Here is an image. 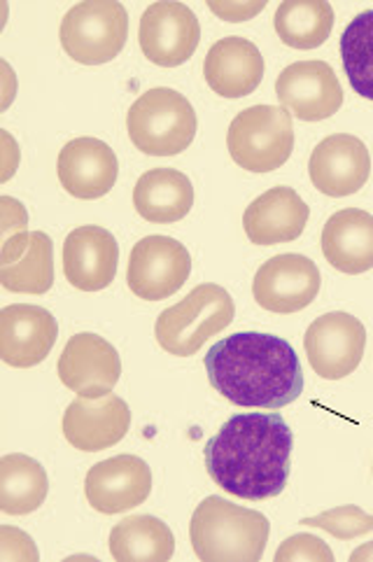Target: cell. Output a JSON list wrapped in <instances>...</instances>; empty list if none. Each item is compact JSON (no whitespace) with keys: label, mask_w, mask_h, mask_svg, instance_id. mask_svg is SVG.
Listing matches in <instances>:
<instances>
[{"label":"cell","mask_w":373,"mask_h":562,"mask_svg":"<svg viewBox=\"0 0 373 562\" xmlns=\"http://www.w3.org/2000/svg\"><path fill=\"white\" fill-rule=\"evenodd\" d=\"M294 435L280 414H238L205 443L211 479L240 499H271L285 491Z\"/></svg>","instance_id":"obj_1"},{"label":"cell","mask_w":373,"mask_h":562,"mask_svg":"<svg viewBox=\"0 0 373 562\" xmlns=\"http://www.w3.org/2000/svg\"><path fill=\"white\" fill-rule=\"evenodd\" d=\"M205 373L224 400L278 411L302 397L304 371L294 348L273 334L238 331L205 355Z\"/></svg>","instance_id":"obj_2"},{"label":"cell","mask_w":373,"mask_h":562,"mask_svg":"<svg viewBox=\"0 0 373 562\" xmlns=\"http://www.w3.org/2000/svg\"><path fill=\"white\" fill-rule=\"evenodd\" d=\"M269 518L224 497H205L190 522L192 549L205 562H257L267 551Z\"/></svg>","instance_id":"obj_3"},{"label":"cell","mask_w":373,"mask_h":562,"mask_svg":"<svg viewBox=\"0 0 373 562\" xmlns=\"http://www.w3.org/2000/svg\"><path fill=\"white\" fill-rule=\"evenodd\" d=\"M234 315L236 306L227 290L215 283H201L157 317V344L176 358H192L211 336L234 323Z\"/></svg>","instance_id":"obj_4"},{"label":"cell","mask_w":373,"mask_h":562,"mask_svg":"<svg viewBox=\"0 0 373 562\" xmlns=\"http://www.w3.org/2000/svg\"><path fill=\"white\" fill-rule=\"evenodd\" d=\"M196 112L180 91L157 87L145 91L128 108V138L143 155L176 157L192 145L196 136Z\"/></svg>","instance_id":"obj_5"},{"label":"cell","mask_w":373,"mask_h":562,"mask_svg":"<svg viewBox=\"0 0 373 562\" xmlns=\"http://www.w3.org/2000/svg\"><path fill=\"white\" fill-rule=\"evenodd\" d=\"M227 145L231 159L250 173H271L294 149V126L285 108L252 105L234 117Z\"/></svg>","instance_id":"obj_6"},{"label":"cell","mask_w":373,"mask_h":562,"mask_svg":"<svg viewBox=\"0 0 373 562\" xmlns=\"http://www.w3.org/2000/svg\"><path fill=\"white\" fill-rule=\"evenodd\" d=\"M59 35L70 59L84 66H101L124 49L128 14L115 0H87L66 12Z\"/></svg>","instance_id":"obj_7"},{"label":"cell","mask_w":373,"mask_h":562,"mask_svg":"<svg viewBox=\"0 0 373 562\" xmlns=\"http://www.w3.org/2000/svg\"><path fill=\"white\" fill-rule=\"evenodd\" d=\"M192 273V257L180 240L168 236L140 238L128 257V290L145 302L173 296Z\"/></svg>","instance_id":"obj_8"},{"label":"cell","mask_w":373,"mask_h":562,"mask_svg":"<svg viewBox=\"0 0 373 562\" xmlns=\"http://www.w3.org/2000/svg\"><path fill=\"white\" fill-rule=\"evenodd\" d=\"M366 348V329L350 313H325L306 329L304 350L317 376L341 381L360 367Z\"/></svg>","instance_id":"obj_9"},{"label":"cell","mask_w":373,"mask_h":562,"mask_svg":"<svg viewBox=\"0 0 373 562\" xmlns=\"http://www.w3.org/2000/svg\"><path fill=\"white\" fill-rule=\"evenodd\" d=\"M323 278L313 259L304 255H278L259 267L252 280L255 302L271 313L290 315L308 308L317 292H320Z\"/></svg>","instance_id":"obj_10"},{"label":"cell","mask_w":373,"mask_h":562,"mask_svg":"<svg viewBox=\"0 0 373 562\" xmlns=\"http://www.w3.org/2000/svg\"><path fill=\"white\" fill-rule=\"evenodd\" d=\"M138 43L149 61L176 68L192 59L201 43V24L184 3H152L140 16Z\"/></svg>","instance_id":"obj_11"},{"label":"cell","mask_w":373,"mask_h":562,"mask_svg":"<svg viewBox=\"0 0 373 562\" xmlns=\"http://www.w3.org/2000/svg\"><path fill=\"white\" fill-rule=\"evenodd\" d=\"M275 97L287 112L304 122H323L341 110L343 89L325 61L290 64L275 80Z\"/></svg>","instance_id":"obj_12"},{"label":"cell","mask_w":373,"mask_h":562,"mask_svg":"<svg viewBox=\"0 0 373 562\" xmlns=\"http://www.w3.org/2000/svg\"><path fill=\"white\" fill-rule=\"evenodd\" d=\"M122 376L120 352L99 334H75L59 358L61 383L80 397L110 395Z\"/></svg>","instance_id":"obj_13"},{"label":"cell","mask_w":373,"mask_h":562,"mask_svg":"<svg viewBox=\"0 0 373 562\" xmlns=\"http://www.w3.org/2000/svg\"><path fill=\"white\" fill-rule=\"evenodd\" d=\"M152 493V472L138 456H117L93 464L84 479V495L101 514L136 509Z\"/></svg>","instance_id":"obj_14"},{"label":"cell","mask_w":373,"mask_h":562,"mask_svg":"<svg viewBox=\"0 0 373 562\" xmlns=\"http://www.w3.org/2000/svg\"><path fill=\"white\" fill-rule=\"evenodd\" d=\"M308 173L317 192L327 196L358 194L371 176V155L360 138L334 134L313 149Z\"/></svg>","instance_id":"obj_15"},{"label":"cell","mask_w":373,"mask_h":562,"mask_svg":"<svg viewBox=\"0 0 373 562\" xmlns=\"http://www.w3.org/2000/svg\"><path fill=\"white\" fill-rule=\"evenodd\" d=\"M56 336V317L41 306L12 304L0 311V358L10 367L31 369L45 362Z\"/></svg>","instance_id":"obj_16"},{"label":"cell","mask_w":373,"mask_h":562,"mask_svg":"<svg viewBox=\"0 0 373 562\" xmlns=\"http://www.w3.org/2000/svg\"><path fill=\"white\" fill-rule=\"evenodd\" d=\"M131 427L128 404L117 395L78 397L64 414V437L82 453H99L120 443Z\"/></svg>","instance_id":"obj_17"},{"label":"cell","mask_w":373,"mask_h":562,"mask_svg":"<svg viewBox=\"0 0 373 562\" xmlns=\"http://www.w3.org/2000/svg\"><path fill=\"white\" fill-rule=\"evenodd\" d=\"M56 171L70 196L93 201L105 196L115 187L120 161L108 143L84 136L64 145Z\"/></svg>","instance_id":"obj_18"},{"label":"cell","mask_w":373,"mask_h":562,"mask_svg":"<svg viewBox=\"0 0 373 562\" xmlns=\"http://www.w3.org/2000/svg\"><path fill=\"white\" fill-rule=\"evenodd\" d=\"M120 246L108 229L87 224L72 229L64 243L66 280L82 292L105 290L117 276Z\"/></svg>","instance_id":"obj_19"},{"label":"cell","mask_w":373,"mask_h":562,"mask_svg":"<svg viewBox=\"0 0 373 562\" xmlns=\"http://www.w3.org/2000/svg\"><path fill=\"white\" fill-rule=\"evenodd\" d=\"M264 56L248 37L229 35L217 41L203 61V75L208 87L224 99H242L264 80Z\"/></svg>","instance_id":"obj_20"},{"label":"cell","mask_w":373,"mask_h":562,"mask_svg":"<svg viewBox=\"0 0 373 562\" xmlns=\"http://www.w3.org/2000/svg\"><path fill=\"white\" fill-rule=\"evenodd\" d=\"M308 215L306 201L292 187H273L248 205L242 227L255 246H278V243H292L302 236Z\"/></svg>","instance_id":"obj_21"},{"label":"cell","mask_w":373,"mask_h":562,"mask_svg":"<svg viewBox=\"0 0 373 562\" xmlns=\"http://www.w3.org/2000/svg\"><path fill=\"white\" fill-rule=\"evenodd\" d=\"M323 255L348 276L373 269V215L360 209L334 213L323 229Z\"/></svg>","instance_id":"obj_22"},{"label":"cell","mask_w":373,"mask_h":562,"mask_svg":"<svg viewBox=\"0 0 373 562\" xmlns=\"http://www.w3.org/2000/svg\"><path fill=\"white\" fill-rule=\"evenodd\" d=\"M134 205L138 215L152 224L180 222L194 205L192 180L176 168H152L138 178Z\"/></svg>","instance_id":"obj_23"},{"label":"cell","mask_w":373,"mask_h":562,"mask_svg":"<svg viewBox=\"0 0 373 562\" xmlns=\"http://www.w3.org/2000/svg\"><path fill=\"white\" fill-rule=\"evenodd\" d=\"M176 553V537L155 516H128L110 532V555L117 562H163Z\"/></svg>","instance_id":"obj_24"},{"label":"cell","mask_w":373,"mask_h":562,"mask_svg":"<svg viewBox=\"0 0 373 562\" xmlns=\"http://www.w3.org/2000/svg\"><path fill=\"white\" fill-rule=\"evenodd\" d=\"M49 481L45 467L22 453L0 458V512L24 516L43 507Z\"/></svg>","instance_id":"obj_25"},{"label":"cell","mask_w":373,"mask_h":562,"mask_svg":"<svg viewBox=\"0 0 373 562\" xmlns=\"http://www.w3.org/2000/svg\"><path fill=\"white\" fill-rule=\"evenodd\" d=\"M273 26L287 47L315 49L331 35L334 8L327 0H285L275 10Z\"/></svg>","instance_id":"obj_26"},{"label":"cell","mask_w":373,"mask_h":562,"mask_svg":"<svg viewBox=\"0 0 373 562\" xmlns=\"http://www.w3.org/2000/svg\"><path fill=\"white\" fill-rule=\"evenodd\" d=\"M0 283L8 292L45 294L54 285V243L45 232L31 234L26 255L10 267H0Z\"/></svg>","instance_id":"obj_27"},{"label":"cell","mask_w":373,"mask_h":562,"mask_svg":"<svg viewBox=\"0 0 373 562\" xmlns=\"http://www.w3.org/2000/svg\"><path fill=\"white\" fill-rule=\"evenodd\" d=\"M341 59L354 93L373 101V10L354 16L343 31Z\"/></svg>","instance_id":"obj_28"},{"label":"cell","mask_w":373,"mask_h":562,"mask_svg":"<svg viewBox=\"0 0 373 562\" xmlns=\"http://www.w3.org/2000/svg\"><path fill=\"white\" fill-rule=\"evenodd\" d=\"M0 209H3V252H0V261H3V267H10L22 259L31 246L29 215L24 205L12 196L0 199Z\"/></svg>","instance_id":"obj_29"},{"label":"cell","mask_w":373,"mask_h":562,"mask_svg":"<svg viewBox=\"0 0 373 562\" xmlns=\"http://www.w3.org/2000/svg\"><path fill=\"white\" fill-rule=\"evenodd\" d=\"M302 526L320 528L334 535L336 539H354L373 532V516L364 514L360 507H354V504H346V507L329 509L320 516L304 518Z\"/></svg>","instance_id":"obj_30"},{"label":"cell","mask_w":373,"mask_h":562,"mask_svg":"<svg viewBox=\"0 0 373 562\" xmlns=\"http://www.w3.org/2000/svg\"><path fill=\"white\" fill-rule=\"evenodd\" d=\"M331 562L334 553L331 549L325 544L320 537L313 535H294L287 537L280 549L275 551V562Z\"/></svg>","instance_id":"obj_31"},{"label":"cell","mask_w":373,"mask_h":562,"mask_svg":"<svg viewBox=\"0 0 373 562\" xmlns=\"http://www.w3.org/2000/svg\"><path fill=\"white\" fill-rule=\"evenodd\" d=\"M37 558H41V553H37V547L33 544V539L26 532L10 528V526L0 528V560L3 562H10V560L35 562Z\"/></svg>","instance_id":"obj_32"},{"label":"cell","mask_w":373,"mask_h":562,"mask_svg":"<svg viewBox=\"0 0 373 562\" xmlns=\"http://www.w3.org/2000/svg\"><path fill=\"white\" fill-rule=\"evenodd\" d=\"M208 8L213 14L224 19V22L240 24V22H248V19L257 16L259 12H264L267 0H255V3H229V0L219 3V0H211Z\"/></svg>","instance_id":"obj_33"},{"label":"cell","mask_w":373,"mask_h":562,"mask_svg":"<svg viewBox=\"0 0 373 562\" xmlns=\"http://www.w3.org/2000/svg\"><path fill=\"white\" fill-rule=\"evenodd\" d=\"M0 138H3V145H5V161H3V176H0V180L8 182L14 173V168L19 164V147L16 143L12 140V136L8 134V131H0Z\"/></svg>","instance_id":"obj_34"},{"label":"cell","mask_w":373,"mask_h":562,"mask_svg":"<svg viewBox=\"0 0 373 562\" xmlns=\"http://www.w3.org/2000/svg\"><path fill=\"white\" fill-rule=\"evenodd\" d=\"M350 560L352 562H373V541H369V544H362L358 551H352Z\"/></svg>","instance_id":"obj_35"},{"label":"cell","mask_w":373,"mask_h":562,"mask_svg":"<svg viewBox=\"0 0 373 562\" xmlns=\"http://www.w3.org/2000/svg\"><path fill=\"white\" fill-rule=\"evenodd\" d=\"M3 68H5V78H8V97L3 101V108H8L10 101H12V82H14V78H12V70H10L8 64H3Z\"/></svg>","instance_id":"obj_36"}]
</instances>
